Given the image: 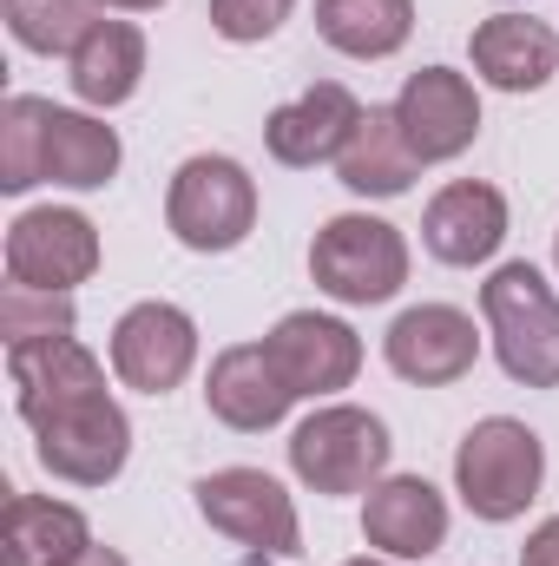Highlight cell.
Instances as JSON below:
<instances>
[{
    "mask_svg": "<svg viewBox=\"0 0 559 566\" xmlns=\"http://www.w3.org/2000/svg\"><path fill=\"white\" fill-rule=\"evenodd\" d=\"M540 481H547V441L514 416H487L461 434L454 448V494L474 521H520L534 501H540Z\"/></svg>",
    "mask_w": 559,
    "mask_h": 566,
    "instance_id": "cell-1",
    "label": "cell"
},
{
    "mask_svg": "<svg viewBox=\"0 0 559 566\" xmlns=\"http://www.w3.org/2000/svg\"><path fill=\"white\" fill-rule=\"evenodd\" d=\"M481 316L494 336V356L514 382L527 389H559V296L527 258L500 264L481 283Z\"/></svg>",
    "mask_w": 559,
    "mask_h": 566,
    "instance_id": "cell-2",
    "label": "cell"
},
{
    "mask_svg": "<svg viewBox=\"0 0 559 566\" xmlns=\"http://www.w3.org/2000/svg\"><path fill=\"white\" fill-rule=\"evenodd\" d=\"M165 224L184 251L224 258L257 231V178L224 151H198L165 185Z\"/></svg>",
    "mask_w": 559,
    "mask_h": 566,
    "instance_id": "cell-3",
    "label": "cell"
},
{
    "mask_svg": "<svg viewBox=\"0 0 559 566\" xmlns=\"http://www.w3.org/2000/svg\"><path fill=\"white\" fill-rule=\"evenodd\" d=\"M389 422L356 402H323L289 434V468L309 494H369L389 474Z\"/></svg>",
    "mask_w": 559,
    "mask_h": 566,
    "instance_id": "cell-4",
    "label": "cell"
},
{
    "mask_svg": "<svg viewBox=\"0 0 559 566\" xmlns=\"http://www.w3.org/2000/svg\"><path fill=\"white\" fill-rule=\"evenodd\" d=\"M309 277L323 296L349 303V310H369V303H389L402 283H409V238L389 224V218H369V211H342L316 231L309 244Z\"/></svg>",
    "mask_w": 559,
    "mask_h": 566,
    "instance_id": "cell-5",
    "label": "cell"
},
{
    "mask_svg": "<svg viewBox=\"0 0 559 566\" xmlns=\"http://www.w3.org/2000/svg\"><path fill=\"white\" fill-rule=\"evenodd\" d=\"M191 494H198V514L224 541H238V547H251L264 560L271 554L277 560L303 554V521H296V501H289V488H283L277 474H264V468H218Z\"/></svg>",
    "mask_w": 559,
    "mask_h": 566,
    "instance_id": "cell-6",
    "label": "cell"
},
{
    "mask_svg": "<svg viewBox=\"0 0 559 566\" xmlns=\"http://www.w3.org/2000/svg\"><path fill=\"white\" fill-rule=\"evenodd\" d=\"M99 271V231L73 205H33L7 224V283L73 296Z\"/></svg>",
    "mask_w": 559,
    "mask_h": 566,
    "instance_id": "cell-7",
    "label": "cell"
},
{
    "mask_svg": "<svg viewBox=\"0 0 559 566\" xmlns=\"http://www.w3.org/2000/svg\"><path fill=\"white\" fill-rule=\"evenodd\" d=\"M33 454L46 474H60L73 488H106L133 461V422L113 396H93V402H73L33 428Z\"/></svg>",
    "mask_w": 559,
    "mask_h": 566,
    "instance_id": "cell-8",
    "label": "cell"
},
{
    "mask_svg": "<svg viewBox=\"0 0 559 566\" xmlns=\"http://www.w3.org/2000/svg\"><path fill=\"white\" fill-rule=\"evenodd\" d=\"M198 363V323L151 296V303H133L119 323H113V376L139 396H171Z\"/></svg>",
    "mask_w": 559,
    "mask_h": 566,
    "instance_id": "cell-9",
    "label": "cell"
},
{
    "mask_svg": "<svg viewBox=\"0 0 559 566\" xmlns=\"http://www.w3.org/2000/svg\"><path fill=\"white\" fill-rule=\"evenodd\" d=\"M382 356H389V369H395L402 382H415V389H447V382H461V376L481 363V329H474V316L454 310V303H415V310H402V316L389 323Z\"/></svg>",
    "mask_w": 559,
    "mask_h": 566,
    "instance_id": "cell-10",
    "label": "cell"
},
{
    "mask_svg": "<svg viewBox=\"0 0 559 566\" xmlns=\"http://www.w3.org/2000/svg\"><path fill=\"white\" fill-rule=\"evenodd\" d=\"M7 382H13V409L20 422L40 428L46 416L106 396V363L80 343V336H40V343H13L7 349Z\"/></svg>",
    "mask_w": 559,
    "mask_h": 566,
    "instance_id": "cell-11",
    "label": "cell"
},
{
    "mask_svg": "<svg viewBox=\"0 0 559 566\" xmlns=\"http://www.w3.org/2000/svg\"><path fill=\"white\" fill-rule=\"evenodd\" d=\"M395 119H402L421 165H447L481 139V93L454 66H421L395 93Z\"/></svg>",
    "mask_w": 559,
    "mask_h": 566,
    "instance_id": "cell-12",
    "label": "cell"
},
{
    "mask_svg": "<svg viewBox=\"0 0 559 566\" xmlns=\"http://www.w3.org/2000/svg\"><path fill=\"white\" fill-rule=\"evenodd\" d=\"M264 349H271V363L283 369V382L296 389V402L303 396L309 402L316 396H336L362 369V336L342 316H323V310H289V316H277V329L264 336Z\"/></svg>",
    "mask_w": 559,
    "mask_h": 566,
    "instance_id": "cell-13",
    "label": "cell"
},
{
    "mask_svg": "<svg viewBox=\"0 0 559 566\" xmlns=\"http://www.w3.org/2000/svg\"><path fill=\"white\" fill-rule=\"evenodd\" d=\"M362 113L369 106L342 80H316L303 99H289V106H277L264 119V145H271V158L289 165V171H316V165H336L342 158L349 133L362 126Z\"/></svg>",
    "mask_w": 559,
    "mask_h": 566,
    "instance_id": "cell-14",
    "label": "cell"
},
{
    "mask_svg": "<svg viewBox=\"0 0 559 566\" xmlns=\"http://www.w3.org/2000/svg\"><path fill=\"white\" fill-rule=\"evenodd\" d=\"M421 244H428V258H441L454 271L487 264L507 244V198L494 185H481V178L441 185L428 198V211H421Z\"/></svg>",
    "mask_w": 559,
    "mask_h": 566,
    "instance_id": "cell-15",
    "label": "cell"
},
{
    "mask_svg": "<svg viewBox=\"0 0 559 566\" xmlns=\"http://www.w3.org/2000/svg\"><path fill=\"white\" fill-rule=\"evenodd\" d=\"M296 402V389L283 382V369L271 363L264 343H231L211 356V376H204V409L238 434H264L277 428Z\"/></svg>",
    "mask_w": 559,
    "mask_h": 566,
    "instance_id": "cell-16",
    "label": "cell"
},
{
    "mask_svg": "<svg viewBox=\"0 0 559 566\" xmlns=\"http://www.w3.org/2000/svg\"><path fill=\"white\" fill-rule=\"evenodd\" d=\"M362 541L389 560H428L447 541V494L421 474H382L362 501Z\"/></svg>",
    "mask_w": 559,
    "mask_h": 566,
    "instance_id": "cell-17",
    "label": "cell"
},
{
    "mask_svg": "<svg viewBox=\"0 0 559 566\" xmlns=\"http://www.w3.org/2000/svg\"><path fill=\"white\" fill-rule=\"evenodd\" d=\"M474 53V73L500 93H540L547 80L559 73V33L534 13H494L474 27L467 40Z\"/></svg>",
    "mask_w": 559,
    "mask_h": 566,
    "instance_id": "cell-18",
    "label": "cell"
},
{
    "mask_svg": "<svg viewBox=\"0 0 559 566\" xmlns=\"http://www.w3.org/2000/svg\"><path fill=\"white\" fill-rule=\"evenodd\" d=\"M93 547V527L73 501H46V494H7L0 514V566H73Z\"/></svg>",
    "mask_w": 559,
    "mask_h": 566,
    "instance_id": "cell-19",
    "label": "cell"
},
{
    "mask_svg": "<svg viewBox=\"0 0 559 566\" xmlns=\"http://www.w3.org/2000/svg\"><path fill=\"white\" fill-rule=\"evenodd\" d=\"M336 178L356 198H402L421 178V158L409 145V133H402V119H395V106H369L362 113V126L349 133L342 158H336Z\"/></svg>",
    "mask_w": 559,
    "mask_h": 566,
    "instance_id": "cell-20",
    "label": "cell"
},
{
    "mask_svg": "<svg viewBox=\"0 0 559 566\" xmlns=\"http://www.w3.org/2000/svg\"><path fill=\"white\" fill-rule=\"evenodd\" d=\"M66 80H73V93L93 106V113H113V106H126L133 93H139L145 80V33L133 20H99L73 53H66Z\"/></svg>",
    "mask_w": 559,
    "mask_h": 566,
    "instance_id": "cell-21",
    "label": "cell"
},
{
    "mask_svg": "<svg viewBox=\"0 0 559 566\" xmlns=\"http://www.w3.org/2000/svg\"><path fill=\"white\" fill-rule=\"evenodd\" d=\"M119 158H126V145H119V133L106 119L46 99V185L99 191V185L119 178Z\"/></svg>",
    "mask_w": 559,
    "mask_h": 566,
    "instance_id": "cell-22",
    "label": "cell"
},
{
    "mask_svg": "<svg viewBox=\"0 0 559 566\" xmlns=\"http://www.w3.org/2000/svg\"><path fill=\"white\" fill-rule=\"evenodd\" d=\"M316 33L349 60H389L415 33V0H316Z\"/></svg>",
    "mask_w": 559,
    "mask_h": 566,
    "instance_id": "cell-23",
    "label": "cell"
},
{
    "mask_svg": "<svg viewBox=\"0 0 559 566\" xmlns=\"http://www.w3.org/2000/svg\"><path fill=\"white\" fill-rule=\"evenodd\" d=\"M46 185V99L7 93L0 106V191H33Z\"/></svg>",
    "mask_w": 559,
    "mask_h": 566,
    "instance_id": "cell-24",
    "label": "cell"
},
{
    "mask_svg": "<svg viewBox=\"0 0 559 566\" xmlns=\"http://www.w3.org/2000/svg\"><path fill=\"white\" fill-rule=\"evenodd\" d=\"M99 27V0H7V33L27 53H73Z\"/></svg>",
    "mask_w": 559,
    "mask_h": 566,
    "instance_id": "cell-25",
    "label": "cell"
},
{
    "mask_svg": "<svg viewBox=\"0 0 559 566\" xmlns=\"http://www.w3.org/2000/svg\"><path fill=\"white\" fill-rule=\"evenodd\" d=\"M0 336H7V349L13 343H40V336H73V296L7 283V296H0Z\"/></svg>",
    "mask_w": 559,
    "mask_h": 566,
    "instance_id": "cell-26",
    "label": "cell"
},
{
    "mask_svg": "<svg viewBox=\"0 0 559 566\" xmlns=\"http://www.w3.org/2000/svg\"><path fill=\"white\" fill-rule=\"evenodd\" d=\"M289 13H296V0H211V33L231 46H257Z\"/></svg>",
    "mask_w": 559,
    "mask_h": 566,
    "instance_id": "cell-27",
    "label": "cell"
},
{
    "mask_svg": "<svg viewBox=\"0 0 559 566\" xmlns=\"http://www.w3.org/2000/svg\"><path fill=\"white\" fill-rule=\"evenodd\" d=\"M520 566H559V514H553V521H540V527L527 534V547H520Z\"/></svg>",
    "mask_w": 559,
    "mask_h": 566,
    "instance_id": "cell-28",
    "label": "cell"
},
{
    "mask_svg": "<svg viewBox=\"0 0 559 566\" xmlns=\"http://www.w3.org/2000/svg\"><path fill=\"white\" fill-rule=\"evenodd\" d=\"M73 566H133V560H126L119 547H86V554H80Z\"/></svg>",
    "mask_w": 559,
    "mask_h": 566,
    "instance_id": "cell-29",
    "label": "cell"
},
{
    "mask_svg": "<svg viewBox=\"0 0 559 566\" xmlns=\"http://www.w3.org/2000/svg\"><path fill=\"white\" fill-rule=\"evenodd\" d=\"M99 7H119V13H151V7H165V0H99Z\"/></svg>",
    "mask_w": 559,
    "mask_h": 566,
    "instance_id": "cell-30",
    "label": "cell"
},
{
    "mask_svg": "<svg viewBox=\"0 0 559 566\" xmlns=\"http://www.w3.org/2000/svg\"><path fill=\"white\" fill-rule=\"evenodd\" d=\"M342 566H395V560H376V554H362V560H342Z\"/></svg>",
    "mask_w": 559,
    "mask_h": 566,
    "instance_id": "cell-31",
    "label": "cell"
},
{
    "mask_svg": "<svg viewBox=\"0 0 559 566\" xmlns=\"http://www.w3.org/2000/svg\"><path fill=\"white\" fill-rule=\"evenodd\" d=\"M553 264H559V231H553Z\"/></svg>",
    "mask_w": 559,
    "mask_h": 566,
    "instance_id": "cell-32",
    "label": "cell"
},
{
    "mask_svg": "<svg viewBox=\"0 0 559 566\" xmlns=\"http://www.w3.org/2000/svg\"><path fill=\"white\" fill-rule=\"evenodd\" d=\"M251 566H264V554H257V560H251Z\"/></svg>",
    "mask_w": 559,
    "mask_h": 566,
    "instance_id": "cell-33",
    "label": "cell"
}]
</instances>
